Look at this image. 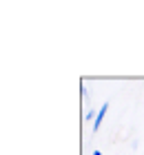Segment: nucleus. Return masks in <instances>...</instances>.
I'll return each mask as SVG.
<instances>
[{
  "mask_svg": "<svg viewBox=\"0 0 144 155\" xmlns=\"http://www.w3.org/2000/svg\"><path fill=\"white\" fill-rule=\"evenodd\" d=\"M106 111H109V102H104L102 107H100L98 117H95V122H93V131H98V129H100V124H102V120H104V115H106Z\"/></svg>",
  "mask_w": 144,
  "mask_h": 155,
  "instance_id": "obj_1",
  "label": "nucleus"
},
{
  "mask_svg": "<svg viewBox=\"0 0 144 155\" xmlns=\"http://www.w3.org/2000/svg\"><path fill=\"white\" fill-rule=\"evenodd\" d=\"M84 120H93V111H91V109H89V111L84 113Z\"/></svg>",
  "mask_w": 144,
  "mask_h": 155,
  "instance_id": "obj_2",
  "label": "nucleus"
},
{
  "mask_svg": "<svg viewBox=\"0 0 144 155\" xmlns=\"http://www.w3.org/2000/svg\"><path fill=\"white\" fill-rule=\"evenodd\" d=\"M93 155H102V151H93Z\"/></svg>",
  "mask_w": 144,
  "mask_h": 155,
  "instance_id": "obj_3",
  "label": "nucleus"
}]
</instances>
